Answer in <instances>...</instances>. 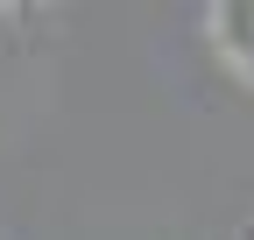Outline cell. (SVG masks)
I'll return each instance as SVG.
<instances>
[{"label":"cell","instance_id":"cell-2","mask_svg":"<svg viewBox=\"0 0 254 240\" xmlns=\"http://www.w3.org/2000/svg\"><path fill=\"white\" fill-rule=\"evenodd\" d=\"M247 240H254V233H247Z\"/></svg>","mask_w":254,"mask_h":240},{"label":"cell","instance_id":"cell-1","mask_svg":"<svg viewBox=\"0 0 254 240\" xmlns=\"http://www.w3.org/2000/svg\"><path fill=\"white\" fill-rule=\"evenodd\" d=\"M212 28H219V43L254 71V0H226V7L212 14Z\"/></svg>","mask_w":254,"mask_h":240}]
</instances>
